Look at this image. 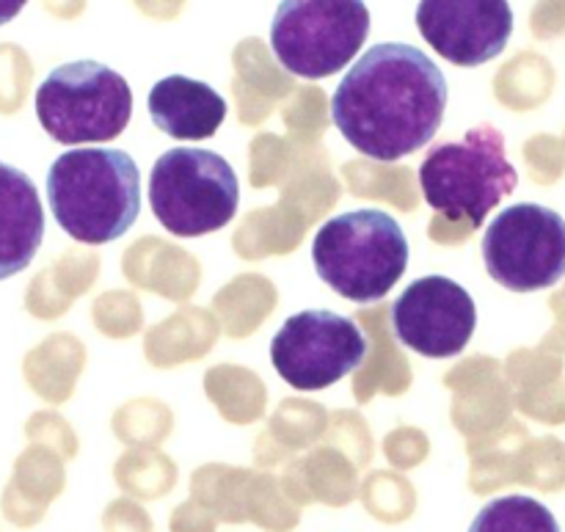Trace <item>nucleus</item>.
I'll use <instances>...</instances> for the list:
<instances>
[{
	"instance_id": "1",
	"label": "nucleus",
	"mask_w": 565,
	"mask_h": 532,
	"mask_svg": "<svg viewBox=\"0 0 565 532\" xmlns=\"http://www.w3.org/2000/svg\"><path fill=\"white\" fill-rule=\"evenodd\" d=\"M447 81L439 66L403 42L370 47L331 97V121L356 152L392 163L439 132Z\"/></svg>"
},
{
	"instance_id": "2",
	"label": "nucleus",
	"mask_w": 565,
	"mask_h": 532,
	"mask_svg": "<svg viewBox=\"0 0 565 532\" xmlns=\"http://www.w3.org/2000/svg\"><path fill=\"white\" fill-rule=\"evenodd\" d=\"M47 204L72 241L105 246L141 215V171L121 149H72L50 166Z\"/></svg>"
},
{
	"instance_id": "3",
	"label": "nucleus",
	"mask_w": 565,
	"mask_h": 532,
	"mask_svg": "<svg viewBox=\"0 0 565 532\" xmlns=\"http://www.w3.org/2000/svg\"><path fill=\"white\" fill-rule=\"evenodd\" d=\"M312 263L337 296L353 304L381 301L406 274L408 237L384 210H351L320 226Z\"/></svg>"
},
{
	"instance_id": "4",
	"label": "nucleus",
	"mask_w": 565,
	"mask_h": 532,
	"mask_svg": "<svg viewBox=\"0 0 565 532\" xmlns=\"http://www.w3.org/2000/svg\"><path fill=\"white\" fill-rule=\"evenodd\" d=\"M519 174L505 155V136L478 125L461 141L436 143L419 166V188L430 208L447 221L478 230L491 210L511 196Z\"/></svg>"
},
{
	"instance_id": "5",
	"label": "nucleus",
	"mask_w": 565,
	"mask_h": 532,
	"mask_svg": "<svg viewBox=\"0 0 565 532\" xmlns=\"http://www.w3.org/2000/svg\"><path fill=\"white\" fill-rule=\"evenodd\" d=\"M241 182L218 152L177 147L160 155L149 174V208L166 232L202 237L235 219Z\"/></svg>"
},
{
	"instance_id": "6",
	"label": "nucleus",
	"mask_w": 565,
	"mask_h": 532,
	"mask_svg": "<svg viewBox=\"0 0 565 532\" xmlns=\"http://www.w3.org/2000/svg\"><path fill=\"white\" fill-rule=\"evenodd\" d=\"M36 116L53 141L99 143L119 138L132 119V88L99 61H70L36 88Z\"/></svg>"
},
{
	"instance_id": "7",
	"label": "nucleus",
	"mask_w": 565,
	"mask_h": 532,
	"mask_svg": "<svg viewBox=\"0 0 565 532\" xmlns=\"http://www.w3.org/2000/svg\"><path fill=\"white\" fill-rule=\"evenodd\" d=\"M370 33L364 0H281L270 47L290 75L323 81L356 58Z\"/></svg>"
},
{
	"instance_id": "8",
	"label": "nucleus",
	"mask_w": 565,
	"mask_h": 532,
	"mask_svg": "<svg viewBox=\"0 0 565 532\" xmlns=\"http://www.w3.org/2000/svg\"><path fill=\"white\" fill-rule=\"evenodd\" d=\"M483 263L511 292L555 287L565 276V219L544 204H511L486 226Z\"/></svg>"
},
{
	"instance_id": "9",
	"label": "nucleus",
	"mask_w": 565,
	"mask_h": 532,
	"mask_svg": "<svg viewBox=\"0 0 565 532\" xmlns=\"http://www.w3.org/2000/svg\"><path fill=\"white\" fill-rule=\"evenodd\" d=\"M367 357L362 329L345 315L307 309L281 323L270 342V362L281 381L301 392L334 386Z\"/></svg>"
},
{
	"instance_id": "10",
	"label": "nucleus",
	"mask_w": 565,
	"mask_h": 532,
	"mask_svg": "<svg viewBox=\"0 0 565 532\" xmlns=\"http://www.w3.org/2000/svg\"><path fill=\"white\" fill-rule=\"evenodd\" d=\"M478 326L472 296L447 276L412 281L392 304V329L401 345L428 359H452L469 345Z\"/></svg>"
},
{
	"instance_id": "11",
	"label": "nucleus",
	"mask_w": 565,
	"mask_h": 532,
	"mask_svg": "<svg viewBox=\"0 0 565 532\" xmlns=\"http://www.w3.org/2000/svg\"><path fill=\"white\" fill-rule=\"evenodd\" d=\"M417 28L445 61L480 66L508 47L513 11L508 0H419Z\"/></svg>"
},
{
	"instance_id": "12",
	"label": "nucleus",
	"mask_w": 565,
	"mask_h": 532,
	"mask_svg": "<svg viewBox=\"0 0 565 532\" xmlns=\"http://www.w3.org/2000/svg\"><path fill=\"white\" fill-rule=\"evenodd\" d=\"M152 125L180 141L213 138L226 119V99L213 86L185 75H169L147 97Z\"/></svg>"
},
{
	"instance_id": "13",
	"label": "nucleus",
	"mask_w": 565,
	"mask_h": 532,
	"mask_svg": "<svg viewBox=\"0 0 565 532\" xmlns=\"http://www.w3.org/2000/svg\"><path fill=\"white\" fill-rule=\"evenodd\" d=\"M44 241V210L25 171L0 163V281L11 279L36 257Z\"/></svg>"
},
{
	"instance_id": "14",
	"label": "nucleus",
	"mask_w": 565,
	"mask_h": 532,
	"mask_svg": "<svg viewBox=\"0 0 565 532\" xmlns=\"http://www.w3.org/2000/svg\"><path fill=\"white\" fill-rule=\"evenodd\" d=\"M469 532H561L555 513L524 494L500 497L480 508Z\"/></svg>"
},
{
	"instance_id": "15",
	"label": "nucleus",
	"mask_w": 565,
	"mask_h": 532,
	"mask_svg": "<svg viewBox=\"0 0 565 532\" xmlns=\"http://www.w3.org/2000/svg\"><path fill=\"white\" fill-rule=\"evenodd\" d=\"M28 0H0V25L14 20L22 9H25Z\"/></svg>"
}]
</instances>
